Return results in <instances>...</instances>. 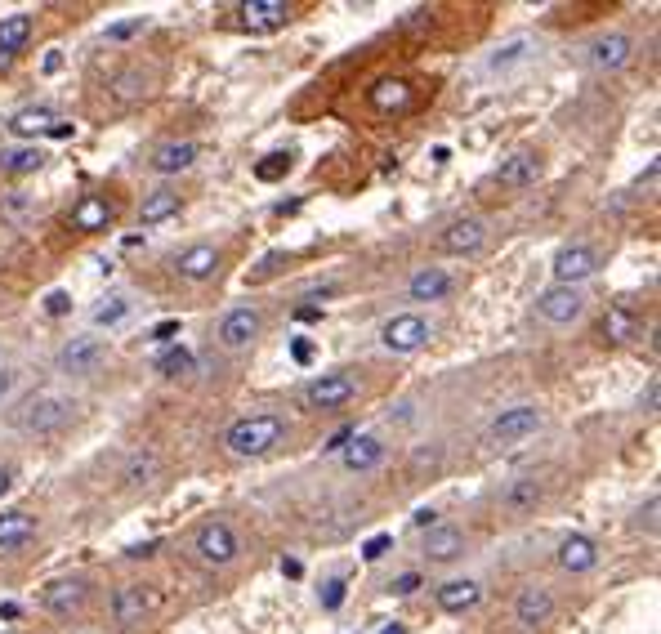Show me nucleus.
<instances>
[{
  "mask_svg": "<svg viewBox=\"0 0 661 634\" xmlns=\"http://www.w3.org/2000/svg\"><path fill=\"white\" fill-rule=\"evenodd\" d=\"M286 443V420L273 416V411H260V416H242L224 429V447L228 456L237 460H260L268 451H277Z\"/></svg>",
  "mask_w": 661,
  "mask_h": 634,
  "instance_id": "nucleus-1",
  "label": "nucleus"
},
{
  "mask_svg": "<svg viewBox=\"0 0 661 634\" xmlns=\"http://www.w3.org/2000/svg\"><path fill=\"white\" fill-rule=\"evenodd\" d=\"M72 398H63V393H32V398L18 402L14 411V425L23 429V434H59V429L72 420Z\"/></svg>",
  "mask_w": 661,
  "mask_h": 634,
  "instance_id": "nucleus-2",
  "label": "nucleus"
},
{
  "mask_svg": "<svg viewBox=\"0 0 661 634\" xmlns=\"http://www.w3.org/2000/svg\"><path fill=\"white\" fill-rule=\"evenodd\" d=\"M237 554H242V541H237L233 523H224V518H210V523L197 527L193 559L201 563V568H228Z\"/></svg>",
  "mask_w": 661,
  "mask_h": 634,
  "instance_id": "nucleus-3",
  "label": "nucleus"
},
{
  "mask_svg": "<svg viewBox=\"0 0 661 634\" xmlns=\"http://www.w3.org/2000/svg\"><path fill=\"white\" fill-rule=\"evenodd\" d=\"M358 389H362L358 376H349V371H331V376H318V380L304 384L300 402L304 407H313V411H335V407H349V402L358 398Z\"/></svg>",
  "mask_w": 661,
  "mask_h": 634,
  "instance_id": "nucleus-4",
  "label": "nucleus"
},
{
  "mask_svg": "<svg viewBox=\"0 0 661 634\" xmlns=\"http://www.w3.org/2000/svg\"><path fill=\"white\" fill-rule=\"evenodd\" d=\"M536 429H541V407L519 402V407H505L501 416L487 425V443H492V447H514V443H523V438H532Z\"/></svg>",
  "mask_w": 661,
  "mask_h": 634,
  "instance_id": "nucleus-5",
  "label": "nucleus"
},
{
  "mask_svg": "<svg viewBox=\"0 0 661 634\" xmlns=\"http://www.w3.org/2000/svg\"><path fill=\"white\" fill-rule=\"evenodd\" d=\"M429 322L420 313H398L389 317L385 326H380V344H385L389 353H398V358H407V353H420L429 344Z\"/></svg>",
  "mask_w": 661,
  "mask_h": 634,
  "instance_id": "nucleus-6",
  "label": "nucleus"
},
{
  "mask_svg": "<svg viewBox=\"0 0 661 634\" xmlns=\"http://www.w3.org/2000/svg\"><path fill=\"white\" fill-rule=\"evenodd\" d=\"M103 358H108V344L99 335H72L59 349V358H54V371H63V376H90V371L103 367Z\"/></svg>",
  "mask_w": 661,
  "mask_h": 634,
  "instance_id": "nucleus-7",
  "label": "nucleus"
},
{
  "mask_svg": "<svg viewBox=\"0 0 661 634\" xmlns=\"http://www.w3.org/2000/svg\"><path fill=\"white\" fill-rule=\"evenodd\" d=\"M581 313H586L581 286H545V291L536 295V317H541L545 326H568V322H577Z\"/></svg>",
  "mask_w": 661,
  "mask_h": 634,
  "instance_id": "nucleus-8",
  "label": "nucleus"
},
{
  "mask_svg": "<svg viewBox=\"0 0 661 634\" xmlns=\"http://www.w3.org/2000/svg\"><path fill=\"white\" fill-rule=\"evenodd\" d=\"M85 603H90V585H85L81 576H59V581H50L41 590V608L50 612V617H63V621L81 617Z\"/></svg>",
  "mask_w": 661,
  "mask_h": 634,
  "instance_id": "nucleus-9",
  "label": "nucleus"
},
{
  "mask_svg": "<svg viewBox=\"0 0 661 634\" xmlns=\"http://www.w3.org/2000/svg\"><path fill=\"white\" fill-rule=\"evenodd\" d=\"M260 331H264V317L260 309H251V304H242V309H228L224 317H219V344L224 349H233V353H242V349H251L255 340H260Z\"/></svg>",
  "mask_w": 661,
  "mask_h": 634,
  "instance_id": "nucleus-10",
  "label": "nucleus"
},
{
  "mask_svg": "<svg viewBox=\"0 0 661 634\" xmlns=\"http://www.w3.org/2000/svg\"><path fill=\"white\" fill-rule=\"evenodd\" d=\"M554 286H581L586 277H595L599 273V251L595 246H586V242H572V246H563L559 255H554Z\"/></svg>",
  "mask_w": 661,
  "mask_h": 634,
  "instance_id": "nucleus-11",
  "label": "nucleus"
},
{
  "mask_svg": "<svg viewBox=\"0 0 661 634\" xmlns=\"http://www.w3.org/2000/svg\"><path fill=\"white\" fill-rule=\"evenodd\" d=\"M630 59H635V41H630L626 32H608V36H599V41H590V50H586V63L595 67L599 76H608V72H621Z\"/></svg>",
  "mask_w": 661,
  "mask_h": 634,
  "instance_id": "nucleus-12",
  "label": "nucleus"
},
{
  "mask_svg": "<svg viewBox=\"0 0 661 634\" xmlns=\"http://www.w3.org/2000/svg\"><path fill=\"white\" fill-rule=\"evenodd\" d=\"M487 246V224L483 219H452V224L438 233V251L443 255H478Z\"/></svg>",
  "mask_w": 661,
  "mask_h": 634,
  "instance_id": "nucleus-13",
  "label": "nucleus"
},
{
  "mask_svg": "<svg viewBox=\"0 0 661 634\" xmlns=\"http://www.w3.org/2000/svg\"><path fill=\"white\" fill-rule=\"evenodd\" d=\"M554 559H559V568H563V572L586 576V572H595V568H599V545H595V536L572 532V536H563V541H559Z\"/></svg>",
  "mask_w": 661,
  "mask_h": 634,
  "instance_id": "nucleus-14",
  "label": "nucleus"
},
{
  "mask_svg": "<svg viewBox=\"0 0 661 634\" xmlns=\"http://www.w3.org/2000/svg\"><path fill=\"white\" fill-rule=\"evenodd\" d=\"M550 617H554V594L545 590V585H523L519 599H514V621H519L523 630H536Z\"/></svg>",
  "mask_w": 661,
  "mask_h": 634,
  "instance_id": "nucleus-15",
  "label": "nucleus"
},
{
  "mask_svg": "<svg viewBox=\"0 0 661 634\" xmlns=\"http://www.w3.org/2000/svg\"><path fill=\"white\" fill-rule=\"evenodd\" d=\"M32 32H36V18L32 14H5V18H0V72H5V67L27 50Z\"/></svg>",
  "mask_w": 661,
  "mask_h": 634,
  "instance_id": "nucleus-16",
  "label": "nucleus"
},
{
  "mask_svg": "<svg viewBox=\"0 0 661 634\" xmlns=\"http://www.w3.org/2000/svg\"><path fill=\"white\" fill-rule=\"evenodd\" d=\"M380 460H385V443H380L376 434H353L349 443L340 447V465L349 469V474H371Z\"/></svg>",
  "mask_w": 661,
  "mask_h": 634,
  "instance_id": "nucleus-17",
  "label": "nucleus"
},
{
  "mask_svg": "<svg viewBox=\"0 0 661 634\" xmlns=\"http://www.w3.org/2000/svg\"><path fill=\"white\" fill-rule=\"evenodd\" d=\"M295 9L286 0H246L242 5V27L246 32H277V27L291 23Z\"/></svg>",
  "mask_w": 661,
  "mask_h": 634,
  "instance_id": "nucleus-18",
  "label": "nucleus"
},
{
  "mask_svg": "<svg viewBox=\"0 0 661 634\" xmlns=\"http://www.w3.org/2000/svg\"><path fill=\"white\" fill-rule=\"evenodd\" d=\"M420 554H425L429 563H452L465 554V532L452 523H438L425 532V545H420Z\"/></svg>",
  "mask_w": 661,
  "mask_h": 634,
  "instance_id": "nucleus-19",
  "label": "nucleus"
},
{
  "mask_svg": "<svg viewBox=\"0 0 661 634\" xmlns=\"http://www.w3.org/2000/svg\"><path fill=\"white\" fill-rule=\"evenodd\" d=\"M67 219H72V228H81V233H99V228H108L112 219H117V206H112L108 197H99V192H85Z\"/></svg>",
  "mask_w": 661,
  "mask_h": 634,
  "instance_id": "nucleus-20",
  "label": "nucleus"
},
{
  "mask_svg": "<svg viewBox=\"0 0 661 634\" xmlns=\"http://www.w3.org/2000/svg\"><path fill=\"white\" fill-rule=\"evenodd\" d=\"M434 599H438V608H443V612L461 617V612L478 608V599H483V585L469 581V576H456V581H443V585H438Z\"/></svg>",
  "mask_w": 661,
  "mask_h": 634,
  "instance_id": "nucleus-21",
  "label": "nucleus"
},
{
  "mask_svg": "<svg viewBox=\"0 0 661 634\" xmlns=\"http://www.w3.org/2000/svg\"><path fill=\"white\" fill-rule=\"evenodd\" d=\"M452 273H447V268H420V273H411V282H407V295L416 304H429V300H447V295H452Z\"/></svg>",
  "mask_w": 661,
  "mask_h": 634,
  "instance_id": "nucleus-22",
  "label": "nucleus"
},
{
  "mask_svg": "<svg viewBox=\"0 0 661 634\" xmlns=\"http://www.w3.org/2000/svg\"><path fill=\"white\" fill-rule=\"evenodd\" d=\"M215 268H219V251L210 242L188 246V251H179V259H175V273L184 277V282H206V277H215Z\"/></svg>",
  "mask_w": 661,
  "mask_h": 634,
  "instance_id": "nucleus-23",
  "label": "nucleus"
},
{
  "mask_svg": "<svg viewBox=\"0 0 661 634\" xmlns=\"http://www.w3.org/2000/svg\"><path fill=\"white\" fill-rule=\"evenodd\" d=\"M541 483L536 478H510V483L501 487V509L505 514H514V518H523V514H536V505H541Z\"/></svg>",
  "mask_w": 661,
  "mask_h": 634,
  "instance_id": "nucleus-24",
  "label": "nucleus"
},
{
  "mask_svg": "<svg viewBox=\"0 0 661 634\" xmlns=\"http://www.w3.org/2000/svg\"><path fill=\"white\" fill-rule=\"evenodd\" d=\"M32 536H36V514H27V509H5L0 514V554L23 550Z\"/></svg>",
  "mask_w": 661,
  "mask_h": 634,
  "instance_id": "nucleus-25",
  "label": "nucleus"
},
{
  "mask_svg": "<svg viewBox=\"0 0 661 634\" xmlns=\"http://www.w3.org/2000/svg\"><path fill=\"white\" fill-rule=\"evenodd\" d=\"M148 612H152V594L143 590V585H121V590L112 594V617H117L121 626H139Z\"/></svg>",
  "mask_w": 661,
  "mask_h": 634,
  "instance_id": "nucleus-26",
  "label": "nucleus"
},
{
  "mask_svg": "<svg viewBox=\"0 0 661 634\" xmlns=\"http://www.w3.org/2000/svg\"><path fill=\"white\" fill-rule=\"evenodd\" d=\"M193 161H197V143L170 139V143H161V148L152 152L148 166L157 170V175H179V170H193Z\"/></svg>",
  "mask_w": 661,
  "mask_h": 634,
  "instance_id": "nucleus-27",
  "label": "nucleus"
},
{
  "mask_svg": "<svg viewBox=\"0 0 661 634\" xmlns=\"http://www.w3.org/2000/svg\"><path fill=\"white\" fill-rule=\"evenodd\" d=\"M496 179H501L505 188H532L536 179H541V157H536V152H514V157L501 161Z\"/></svg>",
  "mask_w": 661,
  "mask_h": 634,
  "instance_id": "nucleus-28",
  "label": "nucleus"
},
{
  "mask_svg": "<svg viewBox=\"0 0 661 634\" xmlns=\"http://www.w3.org/2000/svg\"><path fill=\"white\" fill-rule=\"evenodd\" d=\"M599 331H603V340H608V344H630L639 335V317L630 313L626 304H612V309L603 313Z\"/></svg>",
  "mask_w": 661,
  "mask_h": 634,
  "instance_id": "nucleus-29",
  "label": "nucleus"
},
{
  "mask_svg": "<svg viewBox=\"0 0 661 634\" xmlns=\"http://www.w3.org/2000/svg\"><path fill=\"white\" fill-rule=\"evenodd\" d=\"M54 108H45V103H36V108H18L14 117H9V134H18V139H32V134H50L54 126Z\"/></svg>",
  "mask_w": 661,
  "mask_h": 634,
  "instance_id": "nucleus-30",
  "label": "nucleus"
},
{
  "mask_svg": "<svg viewBox=\"0 0 661 634\" xmlns=\"http://www.w3.org/2000/svg\"><path fill=\"white\" fill-rule=\"evenodd\" d=\"M179 192H170V188H157V192H148L143 197V206H139V219H143V228H152V224H166V219H175L179 215Z\"/></svg>",
  "mask_w": 661,
  "mask_h": 634,
  "instance_id": "nucleus-31",
  "label": "nucleus"
},
{
  "mask_svg": "<svg viewBox=\"0 0 661 634\" xmlns=\"http://www.w3.org/2000/svg\"><path fill=\"white\" fill-rule=\"evenodd\" d=\"M371 103H376L380 112H402V108H411V85L402 81V76H385V81L371 85Z\"/></svg>",
  "mask_w": 661,
  "mask_h": 634,
  "instance_id": "nucleus-32",
  "label": "nucleus"
},
{
  "mask_svg": "<svg viewBox=\"0 0 661 634\" xmlns=\"http://www.w3.org/2000/svg\"><path fill=\"white\" fill-rule=\"evenodd\" d=\"M536 50H541L536 41H528V36H514V41H505L496 54H487V72H510V67L528 63Z\"/></svg>",
  "mask_w": 661,
  "mask_h": 634,
  "instance_id": "nucleus-33",
  "label": "nucleus"
},
{
  "mask_svg": "<svg viewBox=\"0 0 661 634\" xmlns=\"http://www.w3.org/2000/svg\"><path fill=\"white\" fill-rule=\"evenodd\" d=\"M41 166H45L41 143H23V148H5V152H0V170H5V175H36Z\"/></svg>",
  "mask_w": 661,
  "mask_h": 634,
  "instance_id": "nucleus-34",
  "label": "nucleus"
},
{
  "mask_svg": "<svg viewBox=\"0 0 661 634\" xmlns=\"http://www.w3.org/2000/svg\"><path fill=\"white\" fill-rule=\"evenodd\" d=\"M161 474V460L152 456V451H139V456H130V465L121 469V478H126L130 492H139V487H148L152 478Z\"/></svg>",
  "mask_w": 661,
  "mask_h": 634,
  "instance_id": "nucleus-35",
  "label": "nucleus"
},
{
  "mask_svg": "<svg viewBox=\"0 0 661 634\" xmlns=\"http://www.w3.org/2000/svg\"><path fill=\"white\" fill-rule=\"evenodd\" d=\"M143 94H148V72H139V67H126V72L112 81V99L117 103H139Z\"/></svg>",
  "mask_w": 661,
  "mask_h": 634,
  "instance_id": "nucleus-36",
  "label": "nucleus"
},
{
  "mask_svg": "<svg viewBox=\"0 0 661 634\" xmlns=\"http://www.w3.org/2000/svg\"><path fill=\"white\" fill-rule=\"evenodd\" d=\"M197 367V358L184 349V344H175V349H166V353H157V376H166V380H179V376H188V371Z\"/></svg>",
  "mask_w": 661,
  "mask_h": 634,
  "instance_id": "nucleus-37",
  "label": "nucleus"
},
{
  "mask_svg": "<svg viewBox=\"0 0 661 634\" xmlns=\"http://www.w3.org/2000/svg\"><path fill=\"white\" fill-rule=\"evenodd\" d=\"M32 215H36V197H32V192H9V197L0 201V219L14 224V228H23Z\"/></svg>",
  "mask_w": 661,
  "mask_h": 634,
  "instance_id": "nucleus-38",
  "label": "nucleus"
},
{
  "mask_svg": "<svg viewBox=\"0 0 661 634\" xmlns=\"http://www.w3.org/2000/svg\"><path fill=\"white\" fill-rule=\"evenodd\" d=\"M126 317H130V300H126V295H112V300H103L99 309L90 313V322L99 326V331H112V326H121Z\"/></svg>",
  "mask_w": 661,
  "mask_h": 634,
  "instance_id": "nucleus-39",
  "label": "nucleus"
},
{
  "mask_svg": "<svg viewBox=\"0 0 661 634\" xmlns=\"http://www.w3.org/2000/svg\"><path fill=\"white\" fill-rule=\"evenodd\" d=\"M286 170H291V157H286V152H273L268 161H260V166H255V179H264V184H268V179H282Z\"/></svg>",
  "mask_w": 661,
  "mask_h": 634,
  "instance_id": "nucleus-40",
  "label": "nucleus"
},
{
  "mask_svg": "<svg viewBox=\"0 0 661 634\" xmlns=\"http://www.w3.org/2000/svg\"><path fill=\"white\" fill-rule=\"evenodd\" d=\"M389 550H394V536H389V532H380V536H371V541L362 545V559H367V563H376V559H385Z\"/></svg>",
  "mask_w": 661,
  "mask_h": 634,
  "instance_id": "nucleus-41",
  "label": "nucleus"
},
{
  "mask_svg": "<svg viewBox=\"0 0 661 634\" xmlns=\"http://www.w3.org/2000/svg\"><path fill=\"white\" fill-rule=\"evenodd\" d=\"M420 572H402V576H394V581H389V594H398V599H407V594H416L420 590Z\"/></svg>",
  "mask_w": 661,
  "mask_h": 634,
  "instance_id": "nucleus-42",
  "label": "nucleus"
},
{
  "mask_svg": "<svg viewBox=\"0 0 661 634\" xmlns=\"http://www.w3.org/2000/svg\"><path fill=\"white\" fill-rule=\"evenodd\" d=\"M318 599H322V608H327V612L340 608V603H344V581H340V576L322 585V590H318Z\"/></svg>",
  "mask_w": 661,
  "mask_h": 634,
  "instance_id": "nucleus-43",
  "label": "nucleus"
},
{
  "mask_svg": "<svg viewBox=\"0 0 661 634\" xmlns=\"http://www.w3.org/2000/svg\"><path fill=\"white\" fill-rule=\"evenodd\" d=\"M143 32V18H126V23H112L108 27V41H130V36Z\"/></svg>",
  "mask_w": 661,
  "mask_h": 634,
  "instance_id": "nucleus-44",
  "label": "nucleus"
},
{
  "mask_svg": "<svg viewBox=\"0 0 661 634\" xmlns=\"http://www.w3.org/2000/svg\"><path fill=\"white\" fill-rule=\"evenodd\" d=\"M438 460H443V451L438 447H420L416 456H411V469H416V474L420 469H438Z\"/></svg>",
  "mask_w": 661,
  "mask_h": 634,
  "instance_id": "nucleus-45",
  "label": "nucleus"
},
{
  "mask_svg": "<svg viewBox=\"0 0 661 634\" xmlns=\"http://www.w3.org/2000/svg\"><path fill=\"white\" fill-rule=\"evenodd\" d=\"M657 509H661V501H657V496H648V505L639 509V527H644L648 536H657Z\"/></svg>",
  "mask_w": 661,
  "mask_h": 634,
  "instance_id": "nucleus-46",
  "label": "nucleus"
},
{
  "mask_svg": "<svg viewBox=\"0 0 661 634\" xmlns=\"http://www.w3.org/2000/svg\"><path fill=\"white\" fill-rule=\"evenodd\" d=\"M67 309H72V295H67V291H50V295H45V313H50V317H63Z\"/></svg>",
  "mask_w": 661,
  "mask_h": 634,
  "instance_id": "nucleus-47",
  "label": "nucleus"
},
{
  "mask_svg": "<svg viewBox=\"0 0 661 634\" xmlns=\"http://www.w3.org/2000/svg\"><path fill=\"white\" fill-rule=\"evenodd\" d=\"M175 335H179V322H175V317H170V322H157V326H152V335H148V340H152V344H170V340H175Z\"/></svg>",
  "mask_w": 661,
  "mask_h": 634,
  "instance_id": "nucleus-48",
  "label": "nucleus"
},
{
  "mask_svg": "<svg viewBox=\"0 0 661 634\" xmlns=\"http://www.w3.org/2000/svg\"><path fill=\"white\" fill-rule=\"evenodd\" d=\"M353 434H358V429H349V425H344V429H335V434L327 438V443H322V451H331V456H340V447H344V443H349V438H353Z\"/></svg>",
  "mask_w": 661,
  "mask_h": 634,
  "instance_id": "nucleus-49",
  "label": "nucleus"
},
{
  "mask_svg": "<svg viewBox=\"0 0 661 634\" xmlns=\"http://www.w3.org/2000/svg\"><path fill=\"white\" fill-rule=\"evenodd\" d=\"M295 322H322V304H300V309H295Z\"/></svg>",
  "mask_w": 661,
  "mask_h": 634,
  "instance_id": "nucleus-50",
  "label": "nucleus"
},
{
  "mask_svg": "<svg viewBox=\"0 0 661 634\" xmlns=\"http://www.w3.org/2000/svg\"><path fill=\"white\" fill-rule=\"evenodd\" d=\"M411 523L429 532V527H438V509H416V518H411Z\"/></svg>",
  "mask_w": 661,
  "mask_h": 634,
  "instance_id": "nucleus-51",
  "label": "nucleus"
},
{
  "mask_svg": "<svg viewBox=\"0 0 661 634\" xmlns=\"http://www.w3.org/2000/svg\"><path fill=\"white\" fill-rule=\"evenodd\" d=\"M291 358H295V362H309V358H313V344H309V340H295V344H291Z\"/></svg>",
  "mask_w": 661,
  "mask_h": 634,
  "instance_id": "nucleus-52",
  "label": "nucleus"
},
{
  "mask_svg": "<svg viewBox=\"0 0 661 634\" xmlns=\"http://www.w3.org/2000/svg\"><path fill=\"white\" fill-rule=\"evenodd\" d=\"M282 576H291V581H300V576H304V563H300V559H282Z\"/></svg>",
  "mask_w": 661,
  "mask_h": 634,
  "instance_id": "nucleus-53",
  "label": "nucleus"
},
{
  "mask_svg": "<svg viewBox=\"0 0 661 634\" xmlns=\"http://www.w3.org/2000/svg\"><path fill=\"white\" fill-rule=\"evenodd\" d=\"M130 559H148V554H157V541H148V545H130Z\"/></svg>",
  "mask_w": 661,
  "mask_h": 634,
  "instance_id": "nucleus-54",
  "label": "nucleus"
},
{
  "mask_svg": "<svg viewBox=\"0 0 661 634\" xmlns=\"http://www.w3.org/2000/svg\"><path fill=\"white\" fill-rule=\"evenodd\" d=\"M9 389H14V371H5V367H0V402L9 398Z\"/></svg>",
  "mask_w": 661,
  "mask_h": 634,
  "instance_id": "nucleus-55",
  "label": "nucleus"
},
{
  "mask_svg": "<svg viewBox=\"0 0 661 634\" xmlns=\"http://www.w3.org/2000/svg\"><path fill=\"white\" fill-rule=\"evenodd\" d=\"M657 398H661V389H657V380H653V384H648V393H644V407L657 411Z\"/></svg>",
  "mask_w": 661,
  "mask_h": 634,
  "instance_id": "nucleus-56",
  "label": "nucleus"
},
{
  "mask_svg": "<svg viewBox=\"0 0 661 634\" xmlns=\"http://www.w3.org/2000/svg\"><path fill=\"white\" fill-rule=\"evenodd\" d=\"M9 487H14V474H9V469H5V465H0V496H5V492H9Z\"/></svg>",
  "mask_w": 661,
  "mask_h": 634,
  "instance_id": "nucleus-57",
  "label": "nucleus"
},
{
  "mask_svg": "<svg viewBox=\"0 0 661 634\" xmlns=\"http://www.w3.org/2000/svg\"><path fill=\"white\" fill-rule=\"evenodd\" d=\"M50 134H54V139H67V134H72V126H67V121H54Z\"/></svg>",
  "mask_w": 661,
  "mask_h": 634,
  "instance_id": "nucleus-58",
  "label": "nucleus"
},
{
  "mask_svg": "<svg viewBox=\"0 0 661 634\" xmlns=\"http://www.w3.org/2000/svg\"><path fill=\"white\" fill-rule=\"evenodd\" d=\"M380 634H407V626H402V621H394V626H385Z\"/></svg>",
  "mask_w": 661,
  "mask_h": 634,
  "instance_id": "nucleus-59",
  "label": "nucleus"
}]
</instances>
